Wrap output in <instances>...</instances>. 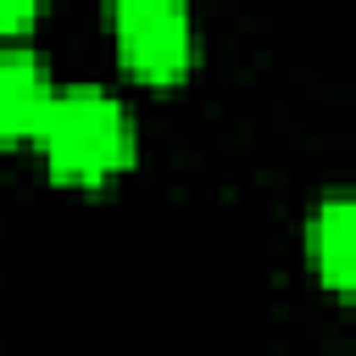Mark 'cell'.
<instances>
[{"mask_svg":"<svg viewBox=\"0 0 356 356\" xmlns=\"http://www.w3.org/2000/svg\"><path fill=\"white\" fill-rule=\"evenodd\" d=\"M44 161L72 184H100L134 156V117L106 83H61L39 117Z\"/></svg>","mask_w":356,"mask_h":356,"instance_id":"cell-1","label":"cell"},{"mask_svg":"<svg viewBox=\"0 0 356 356\" xmlns=\"http://www.w3.org/2000/svg\"><path fill=\"white\" fill-rule=\"evenodd\" d=\"M111 33L122 61L145 78H172L195 56V17L184 0H117Z\"/></svg>","mask_w":356,"mask_h":356,"instance_id":"cell-2","label":"cell"},{"mask_svg":"<svg viewBox=\"0 0 356 356\" xmlns=\"http://www.w3.org/2000/svg\"><path fill=\"white\" fill-rule=\"evenodd\" d=\"M56 83L33 44L0 39V139H33Z\"/></svg>","mask_w":356,"mask_h":356,"instance_id":"cell-3","label":"cell"},{"mask_svg":"<svg viewBox=\"0 0 356 356\" xmlns=\"http://www.w3.org/2000/svg\"><path fill=\"white\" fill-rule=\"evenodd\" d=\"M312 261H317L323 284L350 289V278H356V206L339 189L312 206Z\"/></svg>","mask_w":356,"mask_h":356,"instance_id":"cell-4","label":"cell"},{"mask_svg":"<svg viewBox=\"0 0 356 356\" xmlns=\"http://www.w3.org/2000/svg\"><path fill=\"white\" fill-rule=\"evenodd\" d=\"M33 17H39V6H33V0H0V39H6V33L33 28Z\"/></svg>","mask_w":356,"mask_h":356,"instance_id":"cell-5","label":"cell"}]
</instances>
